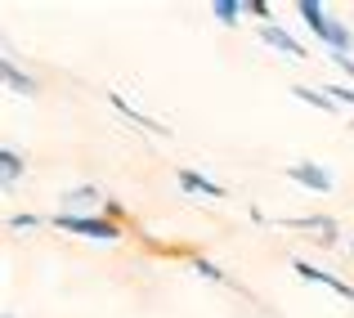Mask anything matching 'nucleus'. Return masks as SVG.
Segmentation results:
<instances>
[{
    "instance_id": "7",
    "label": "nucleus",
    "mask_w": 354,
    "mask_h": 318,
    "mask_svg": "<svg viewBox=\"0 0 354 318\" xmlns=\"http://www.w3.org/2000/svg\"><path fill=\"white\" fill-rule=\"evenodd\" d=\"M175 180H180V189L202 193V198H225V193H229V189H220L216 180H207L202 171H189V166H180V171H175Z\"/></svg>"
},
{
    "instance_id": "11",
    "label": "nucleus",
    "mask_w": 354,
    "mask_h": 318,
    "mask_svg": "<svg viewBox=\"0 0 354 318\" xmlns=\"http://www.w3.org/2000/svg\"><path fill=\"white\" fill-rule=\"evenodd\" d=\"M113 108L121 112V117H130V121H135L139 130H148V135H171V130H166L162 121H153V117H144V112H135V108H130V104H126L121 95H113Z\"/></svg>"
},
{
    "instance_id": "5",
    "label": "nucleus",
    "mask_w": 354,
    "mask_h": 318,
    "mask_svg": "<svg viewBox=\"0 0 354 318\" xmlns=\"http://www.w3.org/2000/svg\"><path fill=\"white\" fill-rule=\"evenodd\" d=\"M296 274L301 278H310V283H323V287H332L337 296H346V301H354V287L346 283V278H337V274H328V269H319V265H310V260H296Z\"/></svg>"
},
{
    "instance_id": "13",
    "label": "nucleus",
    "mask_w": 354,
    "mask_h": 318,
    "mask_svg": "<svg viewBox=\"0 0 354 318\" xmlns=\"http://www.w3.org/2000/svg\"><path fill=\"white\" fill-rule=\"evenodd\" d=\"M292 95H296V99H301V104H310V108H319V112H328V117H332V112H337V104H332V99H328V95H323V90H310V86H292Z\"/></svg>"
},
{
    "instance_id": "4",
    "label": "nucleus",
    "mask_w": 354,
    "mask_h": 318,
    "mask_svg": "<svg viewBox=\"0 0 354 318\" xmlns=\"http://www.w3.org/2000/svg\"><path fill=\"white\" fill-rule=\"evenodd\" d=\"M278 224H283V229H296V233H319L323 247H332V242L341 238L332 215H301V220H278Z\"/></svg>"
},
{
    "instance_id": "9",
    "label": "nucleus",
    "mask_w": 354,
    "mask_h": 318,
    "mask_svg": "<svg viewBox=\"0 0 354 318\" xmlns=\"http://www.w3.org/2000/svg\"><path fill=\"white\" fill-rule=\"evenodd\" d=\"M0 77H5V86H9V90H14V95H27V99H32V95H36V90H41V86H36V81H32V77H27V72H23V68H18V63H14V59H5V63H0Z\"/></svg>"
},
{
    "instance_id": "14",
    "label": "nucleus",
    "mask_w": 354,
    "mask_h": 318,
    "mask_svg": "<svg viewBox=\"0 0 354 318\" xmlns=\"http://www.w3.org/2000/svg\"><path fill=\"white\" fill-rule=\"evenodd\" d=\"M328 45H332V54H350L354 32H350L346 23H337V18H332V27H328Z\"/></svg>"
},
{
    "instance_id": "16",
    "label": "nucleus",
    "mask_w": 354,
    "mask_h": 318,
    "mask_svg": "<svg viewBox=\"0 0 354 318\" xmlns=\"http://www.w3.org/2000/svg\"><path fill=\"white\" fill-rule=\"evenodd\" d=\"M193 274H202V278H207V283H225V269H220V265H211V260H193Z\"/></svg>"
},
{
    "instance_id": "6",
    "label": "nucleus",
    "mask_w": 354,
    "mask_h": 318,
    "mask_svg": "<svg viewBox=\"0 0 354 318\" xmlns=\"http://www.w3.org/2000/svg\"><path fill=\"white\" fill-rule=\"evenodd\" d=\"M296 14L310 23V32L319 36V41H328V27H332V18H328V5L323 0H296Z\"/></svg>"
},
{
    "instance_id": "3",
    "label": "nucleus",
    "mask_w": 354,
    "mask_h": 318,
    "mask_svg": "<svg viewBox=\"0 0 354 318\" xmlns=\"http://www.w3.org/2000/svg\"><path fill=\"white\" fill-rule=\"evenodd\" d=\"M63 211H72V215H104L108 198H104V189H95V184H77V189H68V198H63Z\"/></svg>"
},
{
    "instance_id": "20",
    "label": "nucleus",
    "mask_w": 354,
    "mask_h": 318,
    "mask_svg": "<svg viewBox=\"0 0 354 318\" xmlns=\"http://www.w3.org/2000/svg\"><path fill=\"white\" fill-rule=\"evenodd\" d=\"M350 251H354V238H350Z\"/></svg>"
},
{
    "instance_id": "10",
    "label": "nucleus",
    "mask_w": 354,
    "mask_h": 318,
    "mask_svg": "<svg viewBox=\"0 0 354 318\" xmlns=\"http://www.w3.org/2000/svg\"><path fill=\"white\" fill-rule=\"evenodd\" d=\"M23 171H27V162H23V153H18L14 144H5L0 148V180L9 184V189H14L18 180H23Z\"/></svg>"
},
{
    "instance_id": "1",
    "label": "nucleus",
    "mask_w": 354,
    "mask_h": 318,
    "mask_svg": "<svg viewBox=\"0 0 354 318\" xmlns=\"http://www.w3.org/2000/svg\"><path fill=\"white\" fill-rule=\"evenodd\" d=\"M50 224H54V229H63V233H77V238H95V242H117L121 238V224L108 220V215H72V211H59Z\"/></svg>"
},
{
    "instance_id": "18",
    "label": "nucleus",
    "mask_w": 354,
    "mask_h": 318,
    "mask_svg": "<svg viewBox=\"0 0 354 318\" xmlns=\"http://www.w3.org/2000/svg\"><path fill=\"white\" fill-rule=\"evenodd\" d=\"M247 14H256V18H260V27L274 23V18H269V5H265V0H247Z\"/></svg>"
},
{
    "instance_id": "2",
    "label": "nucleus",
    "mask_w": 354,
    "mask_h": 318,
    "mask_svg": "<svg viewBox=\"0 0 354 318\" xmlns=\"http://www.w3.org/2000/svg\"><path fill=\"white\" fill-rule=\"evenodd\" d=\"M287 180L301 184V189H310V193H332V189H337L332 171L319 166V162H292V166H287Z\"/></svg>"
},
{
    "instance_id": "15",
    "label": "nucleus",
    "mask_w": 354,
    "mask_h": 318,
    "mask_svg": "<svg viewBox=\"0 0 354 318\" xmlns=\"http://www.w3.org/2000/svg\"><path fill=\"white\" fill-rule=\"evenodd\" d=\"M323 95H328L337 108H350L354 104V86H337V81H328V90H323Z\"/></svg>"
},
{
    "instance_id": "8",
    "label": "nucleus",
    "mask_w": 354,
    "mask_h": 318,
    "mask_svg": "<svg viewBox=\"0 0 354 318\" xmlns=\"http://www.w3.org/2000/svg\"><path fill=\"white\" fill-rule=\"evenodd\" d=\"M260 36H265V45H274L278 54H292V59H310V50H305V45H296L278 23H265V27H260Z\"/></svg>"
},
{
    "instance_id": "17",
    "label": "nucleus",
    "mask_w": 354,
    "mask_h": 318,
    "mask_svg": "<svg viewBox=\"0 0 354 318\" xmlns=\"http://www.w3.org/2000/svg\"><path fill=\"white\" fill-rule=\"evenodd\" d=\"M9 229H14V233H23V229H41V215L18 211V215H9Z\"/></svg>"
},
{
    "instance_id": "19",
    "label": "nucleus",
    "mask_w": 354,
    "mask_h": 318,
    "mask_svg": "<svg viewBox=\"0 0 354 318\" xmlns=\"http://www.w3.org/2000/svg\"><path fill=\"white\" fill-rule=\"evenodd\" d=\"M332 63H337V68H346V77L354 81V59H350V54H332Z\"/></svg>"
},
{
    "instance_id": "12",
    "label": "nucleus",
    "mask_w": 354,
    "mask_h": 318,
    "mask_svg": "<svg viewBox=\"0 0 354 318\" xmlns=\"http://www.w3.org/2000/svg\"><path fill=\"white\" fill-rule=\"evenodd\" d=\"M242 9H247V0H211V14H216V23H225V27H238Z\"/></svg>"
}]
</instances>
